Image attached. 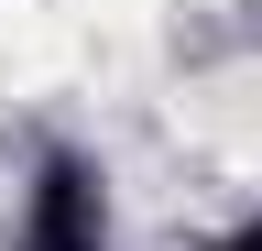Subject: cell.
Returning <instances> with one entry per match:
<instances>
[{
	"instance_id": "6da1fadb",
	"label": "cell",
	"mask_w": 262,
	"mask_h": 251,
	"mask_svg": "<svg viewBox=\"0 0 262 251\" xmlns=\"http://www.w3.org/2000/svg\"><path fill=\"white\" fill-rule=\"evenodd\" d=\"M22 251H110V175L88 153H44L22 186Z\"/></svg>"
},
{
	"instance_id": "7a4b0ae2",
	"label": "cell",
	"mask_w": 262,
	"mask_h": 251,
	"mask_svg": "<svg viewBox=\"0 0 262 251\" xmlns=\"http://www.w3.org/2000/svg\"><path fill=\"white\" fill-rule=\"evenodd\" d=\"M229 251H262V218H241V230H229Z\"/></svg>"
}]
</instances>
